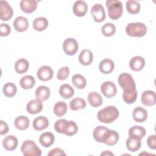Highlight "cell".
<instances>
[{"label": "cell", "instance_id": "obj_44", "mask_svg": "<svg viewBox=\"0 0 156 156\" xmlns=\"http://www.w3.org/2000/svg\"><path fill=\"white\" fill-rule=\"evenodd\" d=\"M11 32V28L9 25L6 23H1L0 26V35L1 37H5Z\"/></svg>", "mask_w": 156, "mask_h": 156}, {"label": "cell", "instance_id": "obj_16", "mask_svg": "<svg viewBox=\"0 0 156 156\" xmlns=\"http://www.w3.org/2000/svg\"><path fill=\"white\" fill-rule=\"evenodd\" d=\"M18 139L13 135H7L2 140L3 147L8 151H14L18 146Z\"/></svg>", "mask_w": 156, "mask_h": 156}, {"label": "cell", "instance_id": "obj_27", "mask_svg": "<svg viewBox=\"0 0 156 156\" xmlns=\"http://www.w3.org/2000/svg\"><path fill=\"white\" fill-rule=\"evenodd\" d=\"M30 124V121L29 118L23 115L19 116L16 118L14 121V125L16 129L20 130H26Z\"/></svg>", "mask_w": 156, "mask_h": 156}, {"label": "cell", "instance_id": "obj_34", "mask_svg": "<svg viewBox=\"0 0 156 156\" xmlns=\"http://www.w3.org/2000/svg\"><path fill=\"white\" fill-rule=\"evenodd\" d=\"M108 129L107 127L102 126H99L95 127L93 132L94 139L99 143H102L104 136Z\"/></svg>", "mask_w": 156, "mask_h": 156}, {"label": "cell", "instance_id": "obj_38", "mask_svg": "<svg viewBox=\"0 0 156 156\" xmlns=\"http://www.w3.org/2000/svg\"><path fill=\"white\" fill-rule=\"evenodd\" d=\"M2 91L6 97L12 98L16 94L17 88L16 85L13 83L7 82L4 85Z\"/></svg>", "mask_w": 156, "mask_h": 156}, {"label": "cell", "instance_id": "obj_26", "mask_svg": "<svg viewBox=\"0 0 156 156\" xmlns=\"http://www.w3.org/2000/svg\"><path fill=\"white\" fill-rule=\"evenodd\" d=\"M126 144L129 151L134 152L140 148L141 145V139L133 136H129L126 140Z\"/></svg>", "mask_w": 156, "mask_h": 156}, {"label": "cell", "instance_id": "obj_32", "mask_svg": "<svg viewBox=\"0 0 156 156\" xmlns=\"http://www.w3.org/2000/svg\"><path fill=\"white\" fill-rule=\"evenodd\" d=\"M69 121H67L65 119H60L56 121L54 124V129L57 133L66 134L68 126H69Z\"/></svg>", "mask_w": 156, "mask_h": 156}, {"label": "cell", "instance_id": "obj_40", "mask_svg": "<svg viewBox=\"0 0 156 156\" xmlns=\"http://www.w3.org/2000/svg\"><path fill=\"white\" fill-rule=\"evenodd\" d=\"M127 11L130 14H136L140 10V3L134 0H129L126 3Z\"/></svg>", "mask_w": 156, "mask_h": 156}, {"label": "cell", "instance_id": "obj_29", "mask_svg": "<svg viewBox=\"0 0 156 156\" xmlns=\"http://www.w3.org/2000/svg\"><path fill=\"white\" fill-rule=\"evenodd\" d=\"M59 94L63 99H69L74 94L73 88L69 84L65 83L62 85L59 88Z\"/></svg>", "mask_w": 156, "mask_h": 156}, {"label": "cell", "instance_id": "obj_35", "mask_svg": "<svg viewBox=\"0 0 156 156\" xmlns=\"http://www.w3.org/2000/svg\"><path fill=\"white\" fill-rule=\"evenodd\" d=\"M68 107L66 104L63 101H58L57 102L54 106L53 111L54 114L58 116L61 117L65 115L67 112Z\"/></svg>", "mask_w": 156, "mask_h": 156}, {"label": "cell", "instance_id": "obj_39", "mask_svg": "<svg viewBox=\"0 0 156 156\" xmlns=\"http://www.w3.org/2000/svg\"><path fill=\"white\" fill-rule=\"evenodd\" d=\"M137 98V91L136 90L131 91H123L122 99L124 101L129 104H133Z\"/></svg>", "mask_w": 156, "mask_h": 156}, {"label": "cell", "instance_id": "obj_46", "mask_svg": "<svg viewBox=\"0 0 156 156\" xmlns=\"http://www.w3.org/2000/svg\"><path fill=\"white\" fill-rule=\"evenodd\" d=\"M48 156H55V155H66L65 152L60 148H54L49 151L48 154Z\"/></svg>", "mask_w": 156, "mask_h": 156}, {"label": "cell", "instance_id": "obj_23", "mask_svg": "<svg viewBox=\"0 0 156 156\" xmlns=\"http://www.w3.org/2000/svg\"><path fill=\"white\" fill-rule=\"evenodd\" d=\"M54 140V135L52 133L49 132L43 133L39 137V141L40 144L44 147H49L52 146Z\"/></svg>", "mask_w": 156, "mask_h": 156}, {"label": "cell", "instance_id": "obj_43", "mask_svg": "<svg viewBox=\"0 0 156 156\" xmlns=\"http://www.w3.org/2000/svg\"><path fill=\"white\" fill-rule=\"evenodd\" d=\"M77 130L78 127L77 126V124L73 121H69L68 128L65 135L67 136H73L77 133Z\"/></svg>", "mask_w": 156, "mask_h": 156}, {"label": "cell", "instance_id": "obj_28", "mask_svg": "<svg viewBox=\"0 0 156 156\" xmlns=\"http://www.w3.org/2000/svg\"><path fill=\"white\" fill-rule=\"evenodd\" d=\"M33 27L34 29L39 32L43 31L46 29L48 26V20L45 17H38L33 21Z\"/></svg>", "mask_w": 156, "mask_h": 156}, {"label": "cell", "instance_id": "obj_11", "mask_svg": "<svg viewBox=\"0 0 156 156\" xmlns=\"http://www.w3.org/2000/svg\"><path fill=\"white\" fill-rule=\"evenodd\" d=\"M118 133L115 130L108 129L104 136L102 143H105L107 146H114L118 143Z\"/></svg>", "mask_w": 156, "mask_h": 156}, {"label": "cell", "instance_id": "obj_8", "mask_svg": "<svg viewBox=\"0 0 156 156\" xmlns=\"http://www.w3.org/2000/svg\"><path fill=\"white\" fill-rule=\"evenodd\" d=\"M101 91L105 97L111 98L116 94L117 88L113 82L111 81H105L101 84Z\"/></svg>", "mask_w": 156, "mask_h": 156}, {"label": "cell", "instance_id": "obj_33", "mask_svg": "<svg viewBox=\"0 0 156 156\" xmlns=\"http://www.w3.org/2000/svg\"><path fill=\"white\" fill-rule=\"evenodd\" d=\"M29 67L28 61L25 58H20L15 64V69L17 73L23 74L27 72Z\"/></svg>", "mask_w": 156, "mask_h": 156}, {"label": "cell", "instance_id": "obj_42", "mask_svg": "<svg viewBox=\"0 0 156 156\" xmlns=\"http://www.w3.org/2000/svg\"><path fill=\"white\" fill-rule=\"evenodd\" d=\"M69 69L68 66H63L57 72V78L58 80H65L69 76Z\"/></svg>", "mask_w": 156, "mask_h": 156}, {"label": "cell", "instance_id": "obj_24", "mask_svg": "<svg viewBox=\"0 0 156 156\" xmlns=\"http://www.w3.org/2000/svg\"><path fill=\"white\" fill-rule=\"evenodd\" d=\"M87 99L89 104L93 107H98L101 106L103 102L101 95L96 91L90 92L87 96Z\"/></svg>", "mask_w": 156, "mask_h": 156}, {"label": "cell", "instance_id": "obj_36", "mask_svg": "<svg viewBox=\"0 0 156 156\" xmlns=\"http://www.w3.org/2000/svg\"><path fill=\"white\" fill-rule=\"evenodd\" d=\"M73 84L78 89H83L87 85L86 79L81 74H77L72 77Z\"/></svg>", "mask_w": 156, "mask_h": 156}, {"label": "cell", "instance_id": "obj_5", "mask_svg": "<svg viewBox=\"0 0 156 156\" xmlns=\"http://www.w3.org/2000/svg\"><path fill=\"white\" fill-rule=\"evenodd\" d=\"M118 82L123 91H131L136 90V85L132 76L126 73L121 74L118 79Z\"/></svg>", "mask_w": 156, "mask_h": 156}, {"label": "cell", "instance_id": "obj_1", "mask_svg": "<svg viewBox=\"0 0 156 156\" xmlns=\"http://www.w3.org/2000/svg\"><path fill=\"white\" fill-rule=\"evenodd\" d=\"M119 114V110L116 107L109 105L100 110L97 113V118L100 122L109 124L115 121L118 118Z\"/></svg>", "mask_w": 156, "mask_h": 156}, {"label": "cell", "instance_id": "obj_4", "mask_svg": "<svg viewBox=\"0 0 156 156\" xmlns=\"http://www.w3.org/2000/svg\"><path fill=\"white\" fill-rule=\"evenodd\" d=\"M21 151L24 156H40L41 155V149L34 141L30 140H27L23 143Z\"/></svg>", "mask_w": 156, "mask_h": 156}, {"label": "cell", "instance_id": "obj_6", "mask_svg": "<svg viewBox=\"0 0 156 156\" xmlns=\"http://www.w3.org/2000/svg\"><path fill=\"white\" fill-rule=\"evenodd\" d=\"M79 45L77 41L73 38H68L65 39L63 43V49L64 52L68 55H74L78 50Z\"/></svg>", "mask_w": 156, "mask_h": 156}, {"label": "cell", "instance_id": "obj_12", "mask_svg": "<svg viewBox=\"0 0 156 156\" xmlns=\"http://www.w3.org/2000/svg\"><path fill=\"white\" fill-rule=\"evenodd\" d=\"M38 78L41 81H48L53 77V71L52 68L47 65L42 66L37 71Z\"/></svg>", "mask_w": 156, "mask_h": 156}, {"label": "cell", "instance_id": "obj_22", "mask_svg": "<svg viewBox=\"0 0 156 156\" xmlns=\"http://www.w3.org/2000/svg\"><path fill=\"white\" fill-rule=\"evenodd\" d=\"M49 126L48 118L44 116H40L35 118L33 121V127L35 130L40 131L46 129Z\"/></svg>", "mask_w": 156, "mask_h": 156}, {"label": "cell", "instance_id": "obj_19", "mask_svg": "<svg viewBox=\"0 0 156 156\" xmlns=\"http://www.w3.org/2000/svg\"><path fill=\"white\" fill-rule=\"evenodd\" d=\"M132 116L136 122H143L147 118V112L141 107H137L133 109Z\"/></svg>", "mask_w": 156, "mask_h": 156}, {"label": "cell", "instance_id": "obj_15", "mask_svg": "<svg viewBox=\"0 0 156 156\" xmlns=\"http://www.w3.org/2000/svg\"><path fill=\"white\" fill-rule=\"evenodd\" d=\"M13 26L14 29L20 32L26 31L29 27L28 20L24 16H17L13 21Z\"/></svg>", "mask_w": 156, "mask_h": 156}, {"label": "cell", "instance_id": "obj_20", "mask_svg": "<svg viewBox=\"0 0 156 156\" xmlns=\"http://www.w3.org/2000/svg\"><path fill=\"white\" fill-rule=\"evenodd\" d=\"M79 61L80 64L84 66L90 65L93 60V55L89 49L82 50L79 55Z\"/></svg>", "mask_w": 156, "mask_h": 156}, {"label": "cell", "instance_id": "obj_10", "mask_svg": "<svg viewBox=\"0 0 156 156\" xmlns=\"http://www.w3.org/2000/svg\"><path fill=\"white\" fill-rule=\"evenodd\" d=\"M141 101L145 106L150 107L155 105L156 102L155 93L152 90L144 91L141 94Z\"/></svg>", "mask_w": 156, "mask_h": 156}, {"label": "cell", "instance_id": "obj_41", "mask_svg": "<svg viewBox=\"0 0 156 156\" xmlns=\"http://www.w3.org/2000/svg\"><path fill=\"white\" fill-rule=\"evenodd\" d=\"M116 32L115 26L110 23H105L101 27V32L105 37H111L115 34Z\"/></svg>", "mask_w": 156, "mask_h": 156}, {"label": "cell", "instance_id": "obj_48", "mask_svg": "<svg viewBox=\"0 0 156 156\" xmlns=\"http://www.w3.org/2000/svg\"><path fill=\"white\" fill-rule=\"evenodd\" d=\"M114 155V154L109 151H104L101 154V155Z\"/></svg>", "mask_w": 156, "mask_h": 156}, {"label": "cell", "instance_id": "obj_13", "mask_svg": "<svg viewBox=\"0 0 156 156\" xmlns=\"http://www.w3.org/2000/svg\"><path fill=\"white\" fill-rule=\"evenodd\" d=\"M88 10V5L84 1H76L73 7V11L74 14L79 17L85 15Z\"/></svg>", "mask_w": 156, "mask_h": 156}, {"label": "cell", "instance_id": "obj_37", "mask_svg": "<svg viewBox=\"0 0 156 156\" xmlns=\"http://www.w3.org/2000/svg\"><path fill=\"white\" fill-rule=\"evenodd\" d=\"M86 107L85 101L81 98H76L72 99L69 103V107L73 111L83 109Z\"/></svg>", "mask_w": 156, "mask_h": 156}, {"label": "cell", "instance_id": "obj_17", "mask_svg": "<svg viewBox=\"0 0 156 156\" xmlns=\"http://www.w3.org/2000/svg\"><path fill=\"white\" fill-rule=\"evenodd\" d=\"M38 2L35 0H22L20 3L21 10L26 13L34 12L37 7Z\"/></svg>", "mask_w": 156, "mask_h": 156}, {"label": "cell", "instance_id": "obj_2", "mask_svg": "<svg viewBox=\"0 0 156 156\" xmlns=\"http://www.w3.org/2000/svg\"><path fill=\"white\" fill-rule=\"evenodd\" d=\"M108 10V15L110 19H119L123 12V5L119 0H107L105 2Z\"/></svg>", "mask_w": 156, "mask_h": 156}, {"label": "cell", "instance_id": "obj_7", "mask_svg": "<svg viewBox=\"0 0 156 156\" xmlns=\"http://www.w3.org/2000/svg\"><path fill=\"white\" fill-rule=\"evenodd\" d=\"M91 14L96 22L101 23L105 19V12L102 5L95 4L91 9Z\"/></svg>", "mask_w": 156, "mask_h": 156}, {"label": "cell", "instance_id": "obj_25", "mask_svg": "<svg viewBox=\"0 0 156 156\" xmlns=\"http://www.w3.org/2000/svg\"><path fill=\"white\" fill-rule=\"evenodd\" d=\"M35 96L37 99L41 101H46L50 96V89L44 85H41L35 90Z\"/></svg>", "mask_w": 156, "mask_h": 156}, {"label": "cell", "instance_id": "obj_31", "mask_svg": "<svg viewBox=\"0 0 156 156\" xmlns=\"http://www.w3.org/2000/svg\"><path fill=\"white\" fill-rule=\"evenodd\" d=\"M20 84L23 89H30L35 85V80L32 76L26 75L20 79Z\"/></svg>", "mask_w": 156, "mask_h": 156}, {"label": "cell", "instance_id": "obj_45", "mask_svg": "<svg viewBox=\"0 0 156 156\" xmlns=\"http://www.w3.org/2000/svg\"><path fill=\"white\" fill-rule=\"evenodd\" d=\"M147 144L149 148L155 150L156 149V135H150L147 139Z\"/></svg>", "mask_w": 156, "mask_h": 156}, {"label": "cell", "instance_id": "obj_47", "mask_svg": "<svg viewBox=\"0 0 156 156\" xmlns=\"http://www.w3.org/2000/svg\"><path fill=\"white\" fill-rule=\"evenodd\" d=\"M0 133L1 135L6 134L9 132V127L8 125L5 122H4L2 120H1L0 121Z\"/></svg>", "mask_w": 156, "mask_h": 156}, {"label": "cell", "instance_id": "obj_14", "mask_svg": "<svg viewBox=\"0 0 156 156\" xmlns=\"http://www.w3.org/2000/svg\"><path fill=\"white\" fill-rule=\"evenodd\" d=\"M43 110V104L41 101L38 99L30 101L26 105L27 112L32 115L40 113Z\"/></svg>", "mask_w": 156, "mask_h": 156}, {"label": "cell", "instance_id": "obj_30", "mask_svg": "<svg viewBox=\"0 0 156 156\" xmlns=\"http://www.w3.org/2000/svg\"><path fill=\"white\" fill-rule=\"evenodd\" d=\"M146 135V129L140 126H133L129 129V136L140 139L143 138Z\"/></svg>", "mask_w": 156, "mask_h": 156}, {"label": "cell", "instance_id": "obj_9", "mask_svg": "<svg viewBox=\"0 0 156 156\" xmlns=\"http://www.w3.org/2000/svg\"><path fill=\"white\" fill-rule=\"evenodd\" d=\"M13 14V10L6 1H0V18L2 21H8Z\"/></svg>", "mask_w": 156, "mask_h": 156}, {"label": "cell", "instance_id": "obj_3", "mask_svg": "<svg viewBox=\"0 0 156 156\" xmlns=\"http://www.w3.org/2000/svg\"><path fill=\"white\" fill-rule=\"evenodd\" d=\"M126 32L130 37H142L146 34L147 27L143 23H130L126 27Z\"/></svg>", "mask_w": 156, "mask_h": 156}, {"label": "cell", "instance_id": "obj_21", "mask_svg": "<svg viewBox=\"0 0 156 156\" xmlns=\"http://www.w3.org/2000/svg\"><path fill=\"white\" fill-rule=\"evenodd\" d=\"M115 65L112 60L110 58H104L101 61L99 65L100 71L103 74H109L112 73L114 69Z\"/></svg>", "mask_w": 156, "mask_h": 156}, {"label": "cell", "instance_id": "obj_18", "mask_svg": "<svg viewBox=\"0 0 156 156\" xmlns=\"http://www.w3.org/2000/svg\"><path fill=\"white\" fill-rule=\"evenodd\" d=\"M145 65V60L141 56H135L129 62L130 68L134 71L141 70Z\"/></svg>", "mask_w": 156, "mask_h": 156}]
</instances>
